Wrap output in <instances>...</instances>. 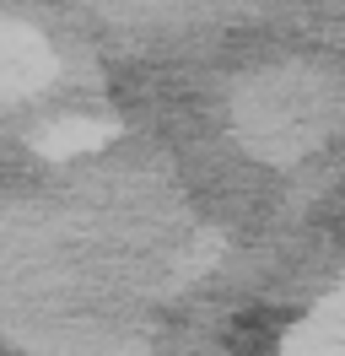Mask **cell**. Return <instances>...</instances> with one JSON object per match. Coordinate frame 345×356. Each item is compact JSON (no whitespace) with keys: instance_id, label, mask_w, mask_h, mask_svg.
I'll list each match as a JSON object with an SVG mask.
<instances>
[{"instance_id":"1","label":"cell","mask_w":345,"mask_h":356,"mask_svg":"<svg viewBox=\"0 0 345 356\" xmlns=\"http://www.w3.org/2000/svg\"><path fill=\"white\" fill-rule=\"evenodd\" d=\"M49 49L43 38L22 33V27H0V97H22L38 81H49Z\"/></svg>"},{"instance_id":"2","label":"cell","mask_w":345,"mask_h":356,"mask_svg":"<svg viewBox=\"0 0 345 356\" xmlns=\"http://www.w3.org/2000/svg\"><path fill=\"white\" fill-rule=\"evenodd\" d=\"M113 130H119V124H103V119H65V124H43L38 152H43V156H54V162H65V156L92 152V146L113 140Z\"/></svg>"},{"instance_id":"3","label":"cell","mask_w":345,"mask_h":356,"mask_svg":"<svg viewBox=\"0 0 345 356\" xmlns=\"http://www.w3.org/2000/svg\"><path fill=\"white\" fill-rule=\"evenodd\" d=\"M313 318H319L329 334H340V340H345V286L335 291V297H323L319 308H313Z\"/></svg>"}]
</instances>
